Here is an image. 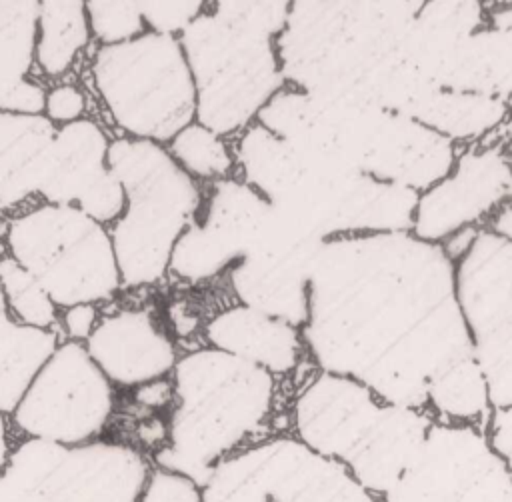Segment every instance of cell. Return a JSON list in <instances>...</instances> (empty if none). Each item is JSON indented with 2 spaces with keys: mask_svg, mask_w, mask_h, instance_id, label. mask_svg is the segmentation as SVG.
<instances>
[{
  "mask_svg": "<svg viewBox=\"0 0 512 502\" xmlns=\"http://www.w3.org/2000/svg\"><path fill=\"white\" fill-rule=\"evenodd\" d=\"M304 350L382 402L426 408L432 380L474 352L442 244L412 232L326 240L312 262Z\"/></svg>",
  "mask_w": 512,
  "mask_h": 502,
  "instance_id": "6da1fadb",
  "label": "cell"
},
{
  "mask_svg": "<svg viewBox=\"0 0 512 502\" xmlns=\"http://www.w3.org/2000/svg\"><path fill=\"white\" fill-rule=\"evenodd\" d=\"M264 128L304 156L424 192L456 162L452 140L372 104L334 102L286 86L258 114Z\"/></svg>",
  "mask_w": 512,
  "mask_h": 502,
  "instance_id": "7a4b0ae2",
  "label": "cell"
},
{
  "mask_svg": "<svg viewBox=\"0 0 512 502\" xmlns=\"http://www.w3.org/2000/svg\"><path fill=\"white\" fill-rule=\"evenodd\" d=\"M420 2H290L276 48L286 86L372 104L400 60Z\"/></svg>",
  "mask_w": 512,
  "mask_h": 502,
  "instance_id": "3957f363",
  "label": "cell"
},
{
  "mask_svg": "<svg viewBox=\"0 0 512 502\" xmlns=\"http://www.w3.org/2000/svg\"><path fill=\"white\" fill-rule=\"evenodd\" d=\"M170 376L168 436L154 462L202 488L264 428L274 408L276 378L212 346L180 356Z\"/></svg>",
  "mask_w": 512,
  "mask_h": 502,
  "instance_id": "277c9868",
  "label": "cell"
},
{
  "mask_svg": "<svg viewBox=\"0 0 512 502\" xmlns=\"http://www.w3.org/2000/svg\"><path fill=\"white\" fill-rule=\"evenodd\" d=\"M288 10L290 2H212L180 34L200 124L224 138L246 130L286 88L276 42Z\"/></svg>",
  "mask_w": 512,
  "mask_h": 502,
  "instance_id": "5b68a950",
  "label": "cell"
},
{
  "mask_svg": "<svg viewBox=\"0 0 512 502\" xmlns=\"http://www.w3.org/2000/svg\"><path fill=\"white\" fill-rule=\"evenodd\" d=\"M108 166L124 190L122 214L110 226L122 286H154L168 274L172 252L198 220L206 194L164 144L114 138Z\"/></svg>",
  "mask_w": 512,
  "mask_h": 502,
  "instance_id": "8992f818",
  "label": "cell"
},
{
  "mask_svg": "<svg viewBox=\"0 0 512 502\" xmlns=\"http://www.w3.org/2000/svg\"><path fill=\"white\" fill-rule=\"evenodd\" d=\"M92 86L122 136L168 144L196 122V86L178 36L146 30L90 58Z\"/></svg>",
  "mask_w": 512,
  "mask_h": 502,
  "instance_id": "52a82bcc",
  "label": "cell"
},
{
  "mask_svg": "<svg viewBox=\"0 0 512 502\" xmlns=\"http://www.w3.org/2000/svg\"><path fill=\"white\" fill-rule=\"evenodd\" d=\"M6 254L60 308L110 300L122 286L110 230L66 204H36L10 218Z\"/></svg>",
  "mask_w": 512,
  "mask_h": 502,
  "instance_id": "ba28073f",
  "label": "cell"
},
{
  "mask_svg": "<svg viewBox=\"0 0 512 502\" xmlns=\"http://www.w3.org/2000/svg\"><path fill=\"white\" fill-rule=\"evenodd\" d=\"M152 466L124 442H18L0 472V502H140Z\"/></svg>",
  "mask_w": 512,
  "mask_h": 502,
  "instance_id": "9c48e42d",
  "label": "cell"
},
{
  "mask_svg": "<svg viewBox=\"0 0 512 502\" xmlns=\"http://www.w3.org/2000/svg\"><path fill=\"white\" fill-rule=\"evenodd\" d=\"M200 492L202 502H380L346 466L284 434L226 458Z\"/></svg>",
  "mask_w": 512,
  "mask_h": 502,
  "instance_id": "30bf717a",
  "label": "cell"
},
{
  "mask_svg": "<svg viewBox=\"0 0 512 502\" xmlns=\"http://www.w3.org/2000/svg\"><path fill=\"white\" fill-rule=\"evenodd\" d=\"M114 404V384L84 342L64 340L32 378L10 422L26 438L76 446L100 438Z\"/></svg>",
  "mask_w": 512,
  "mask_h": 502,
  "instance_id": "8fae6325",
  "label": "cell"
},
{
  "mask_svg": "<svg viewBox=\"0 0 512 502\" xmlns=\"http://www.w3.org/2000/svg\"><path fill=\"white\" fill-rule=\"evenodd\" d=\"M380 502H512V470L482 426L434 420L416 458Z\"/></svg>",
  "mask_w": 512,
  "mask_h": 502,
  "instance_id": "7c38bea8",
  "label": "cell"
},
{
  "mask_svg": "<svg viewBox=\"0 0 512 502\" xmlns=\"http://www.w3.org/2000/svg\"><path fill=\"white\" fill-rule=\"evenodd\" d=\"M512 202V152L498 144L468 146L450 172L420 192L412 234L444 244L454 234L478 228Z\"/></svg>",
  "mask_w": 512,
  "mask_h": 502,
  "instance_id": "4fadbf2b",
  "label": "cell"
},
{
  "mask_svg": "<svg viewBox=\"0 0 512 502\" xmlns=\"http://www.w3.org/2000/svg\"><path fill=\"white\" fill-rule=\"evenodd\" d=\"M272 212V204L244 180L214 182L198 220L178 240L168 272L196 282L234 268L264 236Z\"/></svg>",
  "mask_w": 512,
  "mask_h": 502,
  "instance_id": "5bb4252c",
  "label": "cell"
},
{
  "mask_svg": "<svg viewBox=\"0 0 512 502\" xmlns=\"http://www.w3.org/2000/svg\"><path fill=\"white\" fill-rule=\"evenodd\" d=\"M384 402L364 384L318 372L292 402L294 438L346 466L376 424Z\"/></svg>",
  "mask_w": 512,
  "mask_h": 502,
  "instance_id": "9a60e30c",
  "label": "cell"
},
{
  "mask_svg": "<svg viewBox=\"0 0 512 502\" xmlns=\"http://www.w3.org/2000/svg\"><path fill=\"white\" fill-rule=\"evenodd\" d=\"M110 142L104 128L88 116L58 126L42 202L74 206L112 226L122 214L124 190L108 166Z\"/></svg>",
  "mask_w": 512,
  "mask_h": 502,
  "instance_id": "2e32d148",
  "label": "cell"
},
{
  "mask_svg": "<svg viewBox=\"0 0 512 502\" xmlns=\"http://www.w3.org/2000/svg\"><path fill=\"white\" fill-rule=\"evenodd\" d=\"M84 346L104 376L120 388L164 380L180 358L154 314L136 306L100 316Z\"/></svg>",
  "mask_w": 512,
  "mask_h": 502,
  "instance_id": "e0dca14e",
  "label": "cell"
},
{
  "mask_svg": "<svg viewBox=\"0 0 512 502\" xmlns=\"http://www.w3.org/2000/svg\"><path fill=\"white\" fill-rule=\"evenodd\" d=\"M204 336L208 346L246 360L272 376L290 374L304 354L298 326L242 302L216 312L206 322Z\"/></svg>",
  "mask_w": 512,
  "mask_h": 502,
  "instance_id": "ac0fdd59",
  "label": "cell"
},
{
  "mask_svg": "<svg viewBox=\"0 0 512 502\" xmlns=\"http://www.w3.org/2000/svg\"><path fill=\"white\" fill-rule=\"evenodd\" d=\"M58 126L42 112L0 108V210H12L46 186Z\"/></svg>",
  "mask_w": 512,
  "mask_h": 502,
  "instance_id": "d6986e66",
  "label": "cell"
},
{
  "mask_svg": "<svg viewBox=\"0 0 512 502\" xmlns=\"http://www.w3.org/2000/svg\"><path fill=\"white\" fill-rule=\"evenodd\" d=\"M432 424L434 416L426 408L384 402L364 444L346 464L348 472L366 490L382 498L412 464Z\"/></svg>",
  "mask_w": 512,
  "mask_h": 502,
  "instance_id": "ffe728a7",
  "label": "cell"
},
{
  "mask_svg": "<svg viewBox=\"0 0 512 502\" xmlns=\"http://www.w3.org/2000/svg\"><path fill=\"white\" fill-rule=\"evenodd\" d=\"M454 282L472 338L492 324L512 296V242L480 226L454 262Z\"/></svg>",
  "mask_w": 512,
  "mask_h": 502,
  "instance_id": "44dd1931",
  "label": "cell"
},
{
  "mask_svg": "<svg viewBox=\"0 0 512 502\" xmlns=\"http://www.w3.org/2000/svg\"><path fill=\"white\" fill-rule=\"evenodd\" d=\"M438 88L506 100L512 96V24L488 20L448 60Z\"/></svg>",
  "mask_w": 512,
  "mask_h": 502,
  "instance_id": "7402d4cb",
  "label": "cell"
},
{
  "mask_svg": "<svg viewBox=\"0 0 512 502\" xmlns=\"http://www.w3.org/2000/svg\"><path fill=\"white\" fill-rule=\"evenodd\" d=\"M38 2H0V108L42 112L46 92L26 80L34 64Z\"/></svg>",
  "mask_w": 512,
  "mask_h": 502,
  "instance_id": "603a6c76",
  "label": "cell"
},
{
  "mask_svg": "<svg viewBox=\"0 0 512 502\" xmlns=\"http://www.w3.org/2000/svg\"><path fill=\"white\" fill-rule=\"evenodd\" d=\"M506 116V100L474 92L434 88L412 118L456 144L484 138L496 130Z\"/></svg>",
  "mask_w": 512,
  "mask_h": 502,
  "instance_id": "cb8c5ba5",
  "label": "cell"
},
{
  "mask_svg": "<svg viewBox=\"0 0 512 502\" xmlns=\"http://www.w3.org/2000/svg\"><path fill=\"white\" fill-rule=\"evenodd\" d=\"M90 40L86 2H38L34 64L44 76H64Z\"/></svg>",
  "mask_w": 512,
  "mask_h": 502,
  "instance_id": "d4e9b609",
  "label": "cell"
},
{
  "mask_svg": "<svg viewBox=\"0 0 512 502\" xmlns=\"http://www.w3.org/2000/svg\"><path fill=\"white\" fill-rule=\"evenodd\" d=\"M426 410L438 422L482 426L492 414L488 380L474 352L448 364L430 384Z\"/></svg>",
  "mask_w": 512,
  "mask_h": 502,
  "instance_id": "484cf974",
  "label": "cell"
},
{
  "mask_svg": "<svg viewBox=\"0 0 512 502\" xmlns=\"http://www.w3.org/2000/svg\"><path fill=\"white\" fill-rule=\"evenodd\" d=\"M172 158L198 182H218L230 178L236 156L226 138L206 128L198 120L180 130L168 144Z\"/></svg>",
  "mask_w": 512,
  "mask_h": 502,
  "instance_id": "4316f807",
  "label": "cell"
},
{
  "mask_svg": "<svg viewBox=\"0 0 512 502\" xmlns=\"http://www.w3.org/2000/svg\"><path fill=\"white\" fill-rule=\"evenodd\" d=\"M472 348L488 380L492 408L512 404V296L498 316L480 334Z\"/></svg>",
  "mask_w": 512,
  "mask_h": 502,
  "instance_id": "83f0119b",
  "label": "cell"
},
{
  "mask_svg": "<svg viewBox=\"0 0 512 502\" xmlns=\"http://www.w3.org/2000/svg\"><path fill=\"white\" fill-rule=\"evenodd\" d=\"M0 292L8 314L18 324L52 330L58 322L60 308L52 302L40 282L8 254L0 256Z\"/></svg>",
  "mask_w": 512,
  "mask_h": 502,
  "instance_id": "f1b7e54d",
  "label": "cell"
},
{
  "mask_svg": "<svg viewBox=\"0 0 512 502\" xmlns=\"http://www.w3.org/2000/svg\"><path fill=\"white\" fill-rule=\"evenodd\" d=\"M86 14L92 38L100 46L128 42L148 30L140 2H86Z\"/></svg>",
  "mask_w": 512,
  "mask_h": 502,
  "instance_id": "f546056e",
  "label": "cell"
},
{
  "mask_svg": "<svg viewBox=\"0 0 512 502\" xmlns=\"http://www.w3.org/2000/svg\"><path fill=\"white\" fill-rule=\"evenodd\" d=\"M206 6V2H140V12L150 32L180 38Z\"/></svg>",
  "mask_w": 512,
  "mask_h": 502,
  "instance_id": "4dcf8cb0",
  "label": "cell"
},
{
  "mask_svg": "<svg viewBox=\"0 0 512 502\" xmlns=\"http://www.w3.org/2000/svg\"><path fill=\"white\" fill-rule=\"evenodd\" d=\"M86 110V94L72 82H60L46 92L42 114L56 126H66L86 118Z\"/></svg>",
  "mask_w": 512,
  "mask_h": 502,
  "instance_id": "1f68e13d",
  "label": "cell"
},
{
  "mask_svg": "<svg viewBox=\"0 0 512 502\" xmlns=\"http://www.w3.org/2000/svg\"><path fill=\"white\" fill-rule=\"evenodd\" d=\"M140 502H202V492L192 480L154 466Z\"/></svg>",
  "mask_w": 512,
  "mask_h": 502,
  "instance_id": "d6a6232c",
  "label": "cell"
},
{
  "mask_svg": "<svg viewBox=\"0 0 512 502\" xmlns=\"http://www.w3.org/2000/svg\"><path fill=\"white\" fill-rule=\"evenodd\" d=\"M484 430L494 452L512 470V404L494 408Z\"/></svg>",
  "mask_w": 512,
  "mask_h": 502,
  "instance_id": "836d02e7",
  "label": "cell"
},
{
  "mask_svg": "<svg viewBox=\"0 0 512 502\" xmlns=\"http://www.w3.org/2000/svg\"><path fill=\"white\" fill-rule=\"evenodd\" d=\"M100 320V312L96 304H78L72 308H66L62 314V328L68 336V340L74 342H86L92 330L96 328Z\"/></svg>",
  "mask_w": 512,
  "mask_h": 502,
  "instance_id": "e575fe53",
  "label": "cell"
},
{
  "mask_svg": "<svg viewBox=\"0 0 512 502\" xmlns=\"http://www.w3.org/2000/svg\"><path fill=\"white\" fill-rule=\"evenodd\" d=\"M488 228L498 234L500 238L512 242V202H508L506 206H502L490 220H488Z\"/></svg>",
  "mask_w": 512,
  "mask_h": 502,
  "instance_id": "d590c367",
  "label": "cell"
},
{
  "mask_svg": "<svg viewBox=\"0 0 512 502\" xmlns=\"http://www.w3.org/2000/svg\"><path fill=\"white\" fill-rule=\"evenodd\" d=\"M8 430H10V418L4 412H0V472L4 470V466L8 462V456L12 452Z\"/></svg>",
  "mask_w": 512,
  "mask_h": 502,
  "instance_id": "8d00e7d4",
  "label": "cell"
}]
</instances>
